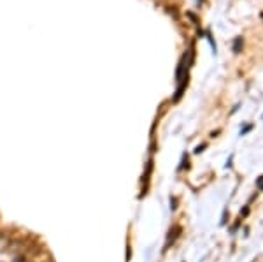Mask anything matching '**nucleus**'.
I'll return each mask as SVG.
<instances>
[{"label": "nucleus", "mask_w": 263, "mask_h": 262, "mask_svg": "<svg viewBox=\"0 0 263 262\" xmlns=\"http://www.w3.org/2000/svg\"><path fill=\"white\" fill-rule=\"evenodd\" d=\"M256 185H258V188H260V190H263V178H260V180H258V183H256Z\"/></svg>", "instance_id": "obj_1"}]
</instances>
